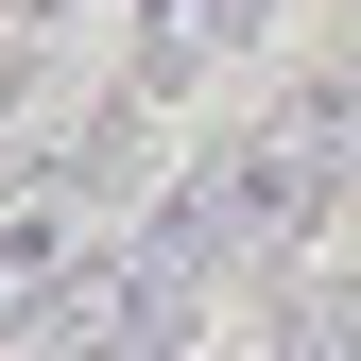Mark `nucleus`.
Here are the masks:
<instances>
[{
  "label": "nucleus",
  "instance_id": "1",
  "mask_svg": "<svg viewBox=\"0 0 361 361\" xmlns=\"http://www.w3.org/2000/svg\"><path fill=\"white\" fill-rule=\"evenodd\" d=\"M344 190H361V69L276 86V104H258L224 155H190V172H172V207L207 224V258H224V276L310 258V224H344Z\"/></svg>",
  "mask_w": 361,
  "mask_h": 361
},
{
  "label": "nucleus",
  "instance_id": "2",
  "mask_svg": "<svg viewBox=\"0 0 361 361\" xmlns=\"http://www.w3.org/2000/svg\"><path fill=\"white\" fill-rule=\"evenodd\" d=\"M207 276H224V258H207L190 207L121 224V241L86 258L52 310H35V361H172V344H190V310H207Z\"/></svg>",
  "mask_w": 361,
  "mask_h": 361
},
{
  "label": "nucleus",
  "instance_id": "3",
  "mask_svg": "<svg viewBox=\"0 0 361 361\" xmlns=\"http://www.w3.org/2000/svg\"><path fill=\"white\" fill-rule=\"evenodd\" d=\"M104 241H121V172H104V138L18 155V172H0V327H35Z\"/></svg>",
  "mask_w": 361,
  "mask_h": 361
},
{
  "label": "nucleus",
  "instance_id": "4",
  "mask_svg": "<svg viewBox=\"0 0 361 361\" xmlns=\"http://www.w3.org/2000/svg\"><path fill=\"white\" fill-rule=\"evenodd\" d=\"M258 18H276V0H138V104L224 86V69L258 52Z\"/></svg>",
  "mask_w": 361,
  "mask_h": 361
},
{
  "label": "nucleus",
  "instance_id": "5",
  "mask_svg": "<svg viewBox=\"0 0 361 361\" xmlns=\"http://www.w3.org/2000/svg\"><path fill=\"white\" fill-rule=\"evenodd\" d=\"M276 361H361V258H293V293H276Z\"/></svg>",
  "mask_w": 361,
  "mask_h": 361
},
{
  "label": "nucleus",
  "instance_id": "6",
  "mask_svg": "<svg viewBox=\"0 0 361 361\" xmlns=\"http://www.w3.org/2000/svg\"><path fill=\"white\" fill-rule=\"evenodd\" d=\"M35 18H86V0H35Z\"/></svg>",
  "mask_w": 361,
  "mask_h": 361
}]
</instances>
